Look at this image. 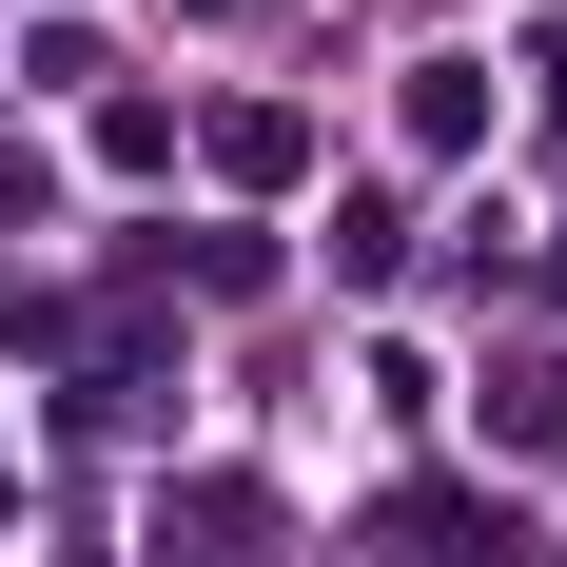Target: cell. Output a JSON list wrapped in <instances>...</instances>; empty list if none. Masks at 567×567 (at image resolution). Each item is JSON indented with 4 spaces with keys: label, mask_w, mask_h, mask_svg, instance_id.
Instances as JSON below:
<instances>
[{
    "label": "cell",
    "mask_w": 567,
    "mask_h": 567,
    "mask_svg": "<svg viewBox=\"0 0 567 567\" xmlns=\"http://www.w3.org/2000/svg\"><path fill=\"white\" fill-rule=\"evenodd\" d=\"M411 137H431V157H470V137H489V99H470V59H431V79H411Z\"/></svg>",
    "instance_id": "6da1fadb"
}]
</instances>
